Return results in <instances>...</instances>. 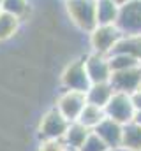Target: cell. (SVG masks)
I'll list each match as a JSON object with an SVG mask.
<instances>
[{
    "instance_id": "cell-1",
    "label": "cell",
    "mask_w": 141,
    "mask_h": 151,
    "mask_svg": "<svg viewBox=\"0 0 141 151\" xmlns=\"http://www.w3.org/2000/svg\"><path fill=\"white\" fill-rule=\"evenodd\" d=\"M65 9L79 30L90 34L97 27V0H65Z\"/></svg>"
},
{
    "instance_id": "cell-2",
    "label": "cell",
    "mask_w": 141,
    "mask_h": 151,
    "mask_svg": "<svg viewBox=\"0 0 141 151\" xmlns=\"http://www.w3.org/2000/svg\"><path fill=\"white\" fill-rule=\"evenodd\" d=\"M124 39V34L118 30L116 25H97L92 32H90V44L94 53L99 55H109L116 44Z\"/></svg>"
},
{
    "instance_id": "cell-3",
    "label": "cell",
    "mask_w": 141,
    "mask_h": 151,
    "mask_svg": "<svg viewBox=\"0 0 141 151\" xmlns=\"http://www.w3.org/2000/svg\"><path fill=\"white\" fill-rule=\"evenodd\" d=\"M124 37L141 35V0H131L118 9L116 23Z\"/></svg>"
},
{
    "instance_id": "cell-4",
    "label": "cell",
    "mask_w": 141,
    "mask_h": 151,
    "mask_svg": "<svg viewBox=\"0 0 141 151\" xmlns=\"http://www.w3.org/2000/svg\"><path fill=\"white\" fill-rule=\"evenodd\" d=\"M104 113L106 118H111L122 125H127L134 119V104L131 100L129 93H122V91H115L111 95V99L108 100V104L104 106Z\"/></svg>"
},
{
    "instance_id": "cell-5",
    "label": "cell",
    "mask_w": 141,
    "mask_h": 151,
    "mask_svg": "<svg viewBox=\"0 0 141 151\" xmlns=\"http://www.w3.org/2000/svg\"><path fill=\"white\" fill-rule=\"evenodd\" d=\"M69 119L64 118V114L55 107L42 116L41 125H39V137L41 139H64L69 128Z\"/></svg>"
},
{
    "instance_id": "cell-6",
    "label": "cell",
    "mask_w": 141,
    "mask_h": 151,
    "mask_svg": "<svg viewBox=\"0 0 141 151\" xmlns=\"http://www.w3.org/2000/svg\"><path fill=\"white\" fill-rule=\"evenodd\" d=\"M62 84L67 90H76V91H83L86 93V90L90 88V77L86 74V67H85V60H76L62 74Z\"/></svg>"
},
{
    "instance_id": "cell-7",
    "label": "cell",
    "mask_w": 141,
    "mask_h": 151,
    "mask_svg": "<svg viewBox=\"0 0 141 151\" xmlns=\"http://www.w3.org/2000/svg\"><path fill=\"white\" fill-rule=\"evenodd\" d=\"M85 106H86V95L76 90H65L57 100V109L69 121H76Z\"/></svg>"
},
{
    "instance_id": "cell-8",
    "label": "cell",
    "mask_w": 141,
    "mask_h": 151,
    "mask_svg": "<svg viewBox=\"0 0 141 151\" xmlns=\"http://www.w3.org/2000/svg\"><path fill=\"white\" fill-rule=\"evenodd\" d=\"M109 84L113 86L115 91H122V93H129L131 95L132 91H136L140 88L141 84V65L125 69V70L111 72Z\"/></svg>"
},
{
    "instance_id": "cell-9",
    "label": "cell",
    "mask_w": 141,
    "mask_h": 151,
    "mask_svg": "<svg viewBox=\"0 0 141 151\" xmlns=\"http://www.w3.org/2000/svg\"><path fill=\"white\" fill-rule=\"evenodd\" d=\"M85 67H86V74L90 77V83H109L111 77V65H109V58L106 55L99 53H92L90 56L85 58Z\"/></svg>"
},
{
    "instance_id": "cell-10",
    "label": "cell",
    "mask_w": 141,
    "mask_h": 151,
    "mask_svg": "<svg viewBox=\"0 0 141 151\" xmlns=\"http://www.w3.org/2000/svg\"><path fill=\"white\" fill-rule=\"evenodd\" d=\"M94 132L108 144L109 150L115 148H122V139H124V125L111 119V118H104L95 128Z\"/></svg>"
},
{
    "instance_id": "cell-11",
    "label": "cell",
    "mask_w": 141,
    "mask_h": 151,
    "mask_svg": "<svg viewBox=\"0 0 141 151\" xmlns=\"http://www.w3.org/2000/svg\"><path fill=\"white\" fill-rule=\"evenodd\" d=\"M113 93H115V90H113V86L109 83H94V84H90V88L86 90L85 95H86L88 104L104 107Z\"/></svg>"
},
{
    "instance_id": "cell-12",
    "label": "cell",
    "mask_w": 141,
    "mask_h": 151,
    "mask_svg": "<svg viewBox=\"0 0 141 151\" xmlns=\"http://www.w3.org/2000/svg\"><path fill=\"white\" fill-rule=\"evenodd\" d=\"M90 132H92V130H88L86 127H83L79 121H70L69 128H67V132H65V135H64V141H65L67 148H69L70 151H78L81 148V144L85 142V139L88 137Z\"/></svg>"
},
{
    "instance_id": "cell-13",
    "label": "cell",
    "mask_w": 141,
    "mask_h": 151,
    "mask_svg": "<svg viewBox=\"0 0 141 151\" xmlns=\"http://www.w3.org/2000/svg\"><path fill=\"white\" fill-rule=\"evenodd\" d=\"M106 118V113H104V107H99V106H94V104H88L83 107L81 114L78 116L76 121H79L83 127H86L88 130H94L102 119Z\"/></svg>"
},
{
    "instance_id": "cell-14",
    "label": "cell",
    "mask_w": 141,
    "mask_h": 151,
    "mask_svg": "<svg viewBox=\"0 0 141 151\" xmlns=\"http://www.w3.org/2000/svg\"><path fill=\"white\" fill-rule=\"evenodd\" d=\"M118 9L113 0H97V25H115Z\"/></svg>"
},
{
    "instance_id": "cell-15",
    "label": "cell",
    "mask_w": 141,
    "mask_h": 151,
    "mask_svg": "<svg viewBox=\"0 0 141 151\" xmlns=\"http://www.w3.org/2000/svg\"><path fill=\"white\" fill-rule=\"evenodd\" d=\"M122 148L129 151H141V125L134 123V121L124 125Z\"/></svg>"
},
{
    "instance_id": "cell-16",
    "label": "cell",
    "mask_w": 141,
    "mask_h": 151,
    "mask_svg": "<svg viewBox=\"0 0 141 151\" xmlns=\"http://www.w3.org/2000/svg\"><path fill=\"white\" fill-rule=\"evenodd\" d=\"M108 58H109L111 72L125 70V69H131V67H138V65H141L134 56H131V55H127V53H120V51H113V53H109Z\"/></svg>"
},
{
    "instance_id": "cell-17",
    "label": "cell",
    "mask_w": 141,
    "mask_h": 151,
    "mask_svg": "<svg viewBox=\"0 0 141 151\" xmlns=\"http://www.w3.org/2000/svg\"><path fill=\"white\" fill-rule=\"evenodd\" d=\"M20 18L9 14V12H4L0 11V42L7 40L9 37H12L18 28H20Z\"/></svg>"
},
{
    "instance_id": "cell-18",
    "label": "cell",
    "mask_w": 141,
    "mask_h": 151,
    "mask_svg": "<svg viewBox=\"0 0 141 151\" xmlns=\"http://www.w3.org/2000/svg\"><path fill=\"white\" fill-rule=\"evenodd\" d=\"M113 51H120V53H127L131 56H134L141 63V35H134V37H124ZM111 51V53H113Z\"/></svg>"
},
{
    "instance_id": "cell-19",
    "label": "cell",
    "mask_w": 141,
    "mask_h": 151,
    "mask_svg": "<svg viewBox=\"0 0 141 151\" xmlns=\"http://www.w3.org/2000/svg\"><path fill=\"white\" fill-rule=\"evenodd\" d=\"M2 11L23 19L28 12V2L27 0H2Z\"/></svg>"
},
{
    "instance_id": "cell-20",
    "label": "cell",
    "mask_w": 141,
    "mask_h": 151,
    "mask_svg": "<svg viewBox=\"0 0 141 151\" xmlns=\"http://www.w3.org/2000/svg\"><path fill=\"white\" fill-rule=\"evenodd\" d=\"M78 151H109V148H108V144H106L104 141L92 130Z\"/></svg>"
},
{
    "instance_id": "cell-21",
    "label": "cell",
    "mask_w": 141,
    "mask_h": 151,
    "mask_svg": "<svg viewBox=\"0 0 141 151\" xmlns=\"http://www.w3.org/2000/svg\"><path fill=\"white\" fill-rule=\"evenodd\" d=\"M39 151H69L64 139H41Z\"/></svg>"
},
{
    "instance_id": "cell-22",
    "label": "cell",
    "mask_w": 141,
    "mask_h": 151,
    "mask_svg": "<svg viewBox=\"0 0 141 151\" xmlns=\"http://www.w3.org/2000/svg\"><path fill=\"white\" fill-rule=\"evenodd\" d=\"M131 100L134 104V109L136 111H141V88H138L136 91L131 93Z\"/></svg>"
},
{
    "instance_id": "cell-23",
    "label": "cell",
    "mask_w": 141,
    "mask_h": 151,
    "mask_svg": "<svg viewBox=\"0 0 141 151\" xmlns=\"http://www.w3.org/2000/svg\"><path fill=\"white\" fill-rule=\"evenodd\" d=\"M134 123H138V125H141V111H136V114H134V119H132Z\"/></svg>"
},
{
    "instance_id": "cell-24",
    "label": "cell",
    "mask_w": 141,
    "mask_h": 151,
    "mask_svg": "<svg viewBox=\"0 0 141 151\" xmlns=\"http://www.w3.org/2000/svg\"><path fill=\"white\" fill-rule=\"evenodd\" d=\"M113 2H115V4H116L118 7H122V5H125V4H129L131 0H113Z\"/></svg>"
},
{
    "instance_id": "cell-25",
    "label": "cell",
    "mask_w": 141,
    "mask_h": 151,
    "mask_svg": "<svg viewBox=\"0 0 141 151\" xmlns=\"http://www.w3.org/2000/svg\"><path fill=\"white\" fill-rule=\"evenodd\" d=\"M109 151H129V150H125V148H115V150H109Z\"/></svg>"
},
{
    "instance_id": "cell-26",
    "label": "cell",
    "mask_w": 141,
    "mask_h": 151,
    "mask_svg": "<svg viewBox=\"0 0 141 151\" xmlns=\"http://www.w3.org/2000/svg\"><path fill=\"white\" fill-rule=\"evenodd\" d=\"M0 11H2V0H0Z\"/></svg>"
},
{
    "instance_id": "cell-27",
    "label": "cell",
    "mask_w": 141,
    "mask_h": 151,
    "mask_svg": "<svg viewBox=\"0 0 141 151\" xmlns=\"http://www.w3.org/2000/svg\"><path fill=\"white\" fill-rule=\"evenodd\" d=\"M140 88H141V84H140Z\"/></svg>"
},
{
    "instance_id": "cell-28",
    "label": "cell",
    "mask_w": 141,
    "mask_h": 151,
    "mask_svg": "<svg viewBox=\"0 0 141 151\" xmlns=\"http://www.w3.org/2000/svg\"><path fill=\"white\" fill-rule=\"evenodd\" d=\"M69 151H70V150H69Z\"/></svg>"
}]
</instances>
